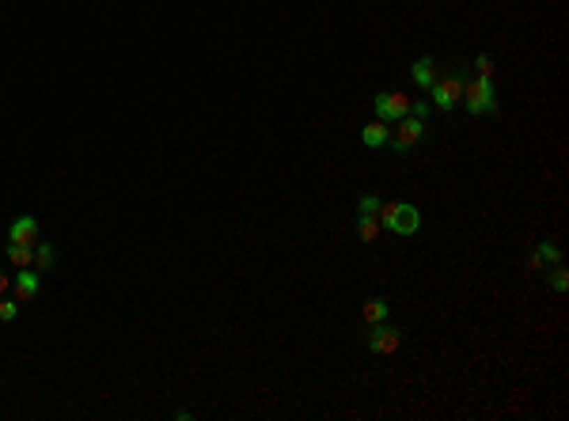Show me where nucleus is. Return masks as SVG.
Masks as SVG:
<instances>
[{"mask_svg":"<svg viewBox=\"0 0 569 421\" xmlns=\"http://www.w3.org/2000/svg\"><path fill=\"white\" fill-rule=\"evenodd\" d=\"M376 118L379 122H399V118L410 114V95H402V91H384V95H376Z\"/></svg>","mask_w":569,"mask_h":421,"instance_id":"7ed1b4c3","label":"nucleus"},{"mask_svg":"<svg viewBox=\"0 0 569 421\" xmlns=\"http://www.w3.org/2000/svg\"><path fill=\"white\" fill-rule=\"evenodd\" d=\"M376 220H379V224H384L387 231H395V236H414V231L421 228V213L414 209L410 201H395V205H384Z\"/></svg>","mask_w":569,"mask_h":421,"instance_id":"f03ea898","label":"nucleus"},{"mask_svg":"<svg viewBox=\"0 0 569 421\" xmlns=\"http://www.w3.org/2000/svg\"><path fill=\"white\" fill-rule=\"evenodd\" d=\"M558 259H562V251H558L554 243H539V247H536V262H539V266H543V262H558Z\"/></svg>","mask_w":569,"mask_h":421,"instance_id":"dca6fc26","label":"nucleus"},{"mask_svg":"<svg viewBox=\"0 0 569 421\" xmlns=\"http://www.w3.org/2000/svg\"><path fill=\"white\" fill-rule=\"evenodd\" d=\"M410 114H414V118H421V122H425V118H429V107H425V102H410Z\"/></svg>","mask_w":569,"mask_h":421,"instance_id":"aec40b11","label":"nucleus"},{"mask_svg":"<svg viewBox=\"0 0 569 421\" xmlns=\"http://www.w3.org/2000/svg\"><path fill=\"white\" fill-rule=\"evenodd\" d=\"M550 285H554L558 292H566V289H569V277H566V270H562V266H558V270H554V277H550Z\"/></svg>","mask_w":569,"mask_h":421,"instance_id":"a211bd4d","label":"nucleus"},{"mask_svg":"<svg viewBox=\"0 0 569 421\" xmlns=\"http://www.w3.org/2000/svg\"><path fill=\"white\" fill-rule=\"evenodd\" d=\"M38 239V220L34 217H20L8 228V243H34Z\"/></svg>","mask_w":569,"mask_h":421,"instance_id":"0eeeda50","label":"nucleus"},{"mask_svg":"<svg viewBox=\"0 0 569 421\" xmlns=\"http://www.w3.org/2000/svg\"><path fill=\"white\" fill-rule=\"evenodd\" d=\"M8 262L12 266H34V243H8Z\"/></svg>","mask_w":569,"mask_h":421,"instance_id":"9b49d317","label":"nucleus"},{"mask_svg":"<svg viewBox=\"0 0 569 421\" xmlns=\"http://www.w3.org/2000/svg\"><path fill=\"white\" fill-rule=\"evenodd\" d=\"M8 289V273H0V292H4Z\"/></svg>","mask_w":569,"mask_h":421,"instance_id":"412c9836","label":"nucleus"},{"mask_svg":"<svg viewBox=\"0 0 569 421\" xmlns=\"http://www.w3.org/2000/svg\"><path fill=\"white\" fill-rule=\"evenodd\" d=\"M357 209H361V217H379V209H384V201H379L376 194H361Z\"/></svg>","mask_w":569,"mask_h":421,"instance_id":"4468645a","label":"nucleus"},{"mask_svg":"<svg viewBox=\"0 0 569 421\" xmlns=\"http://www.w3.org/2000/svg\"><path fill=\"white\" fill-rule=\"evenodd\" d=\"M34 296H38V273H34V266H23L15 273V300H34Z\"/></svg>","mask_w":569,"mask_h":421,"instance_id":"6e6552de","label":"nucleus"},{"mask_svg":"<svg viewBox=\"0 0 569 421\" xmlns=\"http://www.w3.org/2000/svg\"><path fill=\"white\" fill-rule=\"evenodd\" d=\"M463 107L467 114L482 118V114H494L497 110V99H494V80L490 76H474V80H463Z\"/></svg>","mask_w":569,"mask_h":421,"instance_id":"f257e3e1","label":"nucleus"},{"mask_svg":"<svg viewBox=\"0 0 569 421\" xmlns=\"http://www.w3.org/2000/svg\"><path fill=\"white\" fill-rule=\"evenodd\" d=\"M361 141H365L368 148H384V144H391V133H387V122H368L365 130H361Z\"/></svg>","mask_w":569,"mask_h":421,"instance_id":"1a4fd4ad","label":"nucleus"},{"mask_svg":"<svg viewBox=\"0 0 569 421\" xmlns=\"http://www.w3.org/2000/svg\"><path fill=\"white\" fill-rule=\"evenodd\" d=\"M410 80L418 84V88H433L437 84V72H433V61H429V57H421V61H414V68H410Z\"/></svg>","mask_w":569,"mask_h":421,"instance_id":"9d476101","label":"nucleus"},{"mask_svg":"<svg viewBox=\"0 0 569 421\" xmlns=\"http://www.w3.org/2000/svg\"><path fill=\"white\" fill-rule=\"evenodd\" d=\"M50 266H54V247L38 243L34 247V270H50Z\"/></svg>","mask_w":569,"mask_h":421,"instance_id":"2eb2a0df","label":"nucleus"},{"mask_svg":"<svg viewBox=\"0 0 569 421\" xmlns=\"http://www.w3.org/2000/svg\"><path fill=\"white\" fill-rule=\"evenodd\" d=\"M463 80H467L463 72H455V76H444V80H437L433 88H429V91H433V102H437V107H441V110H452L455 102H460V95H463Z\"/></svg>","mask_w":569,"mask_h":421,"instance_id":"39448f33","label":"nucleus"},{"mask_svg":"<svg viewBox=\"0 0 569 421\" xmlns=\"http://www.w3.org/2000/svg\"><path fill=\"white\" fill-rule=\"evenodd\" d=\"M384 319H387V300L384 296L365 300V323L372 326V323H384Z\"/></svg>","mask_w":569,"mask_h":421,"instance_id":"f8f14e48","label":"nucleus"},{"mask_svg":"<svg viewBox=\"0 0 569 421\" xmlns=\"http://www.w3.org/2000/svg\"><path fill=\"white\" fill-rule=\"evenodd\" d=\"M20 315V300H0V323H12Z\"/></svg>","mask_w":569,"mask_h":421,"instance_id":"f3484780","label":"nucleus"},{"mask_svg":"<svg viewBox=\"0 0 569 421\" xmlns=\"http://www.w3.org/2000/svg\"><path fill=\"white\" fill-rule=\"evenodd\" d=\"M474 68H478V76H490V72H494V61L482 54V57H474Z\"/></svg>","mask_w":569,"mask_h":421,"instance_id":"6ab92c4d","label":"nucleus"},{"mask_svg":"<svg viewBox=\"0 0 569 421\" xmlns=\"http://www.w3.org/2000/svg\"><path fill=\"white\" fill-rule=\"evenodd\" d=\"M357 236L365 239V243H372V239L379 236V220L376 217H361L357 220Z\"/></svg>","mask_w":569,"mask_h":421,"instance_id":"ddd939ff","label":"nucleus"},{"mask_svg":"<svg viewBox=\"0 0 569 421\" xmlns=\"http://www.w3.org/2000/svg\"><path fill=\"white\" fill-rule=\"evenodd\" d=\"M399 330L395 326H384V323H372V334H368V349L372 353H395L399 349Z\"/></svg>","mask_w":569,"mask_h":421,"instance_id":"423d86ee","label":"nucleus"},{"mask_svg":"<svg viewBox=\"0 0 569 421\" xmlns=\"http://www.w3.org/2000/svg\"><path fill=\"white\" fill-rule=\"evenodd\" d=\"M421 137H425V122H421V118H414V114L399 118V122H395V152H410Z\"/></svg>","mask_w":569,"mask_h":421,"instance_id":"20e7f679","label":"nucleus"}]
</instances>
